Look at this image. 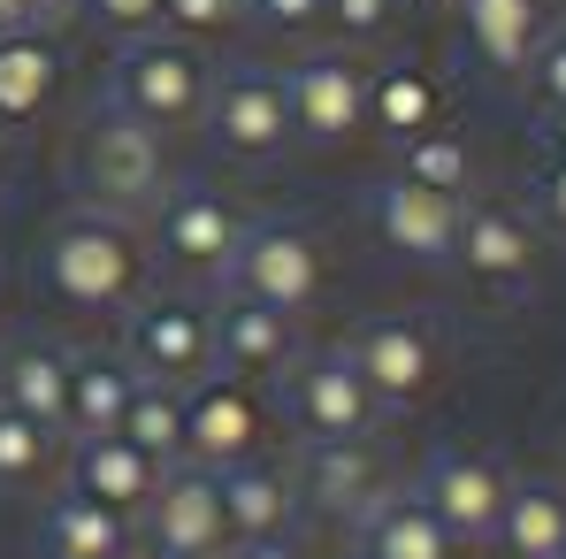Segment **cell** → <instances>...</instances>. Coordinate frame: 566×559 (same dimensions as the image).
<instances>
[{
  "instance_id": "cell-13",
  "label": "cell",
  "mask_w": 566,
  "mask_h": 559,
  "mask_svg": "<svg viewBox=\"0 0 566 559\" xmlns=\"http://www.w3.org/2000/svg\"><path fill=\"white\" fill-rule=\"evenodd\" d=\"M505 490H513V475L490 453H437V460L421 467V506L437 514V529L452 545H490L497 537Z\"/></svg>"
},
{
  "instance_id": "cell-18",
  "label": "cell",
  "mask_w": 566,
  "mask_h": 559,
  "mask_svg": "<svg viewBox=\"0 0 566 559\" xmlns=\"http://www.w3.org/2000/svg\"><path fill=\"white\" fill-rule=\"evenodd\" d=\"M161 475L169 467L154 460V453H138L123 429L115 437H70V490H85V498H99L107 514H146V498L161 490Z\"/></svg>"
},
{
  "instance_id": "cell-8",
  "label": "cell",
  "mask_w": 566,
  "mask_h": 559,
  "mask_svg": "<svg viewBox=\"0 0 566 559\" xmlns=\"http://www.w3.org/2000/svg\"><path fill=\"white\" fill-rule=\"evenodd\" d=\"M146 552L154 559H222L230 552V514H222V475L177 460L161 490L146 498Z\"/></svg>"
},
{
  "instance_id": "cell-16",
  "label": "cell",
  "mask_w": 566,
  "mask_h": 559,
  "mask_svg": "<svg viewBox=\"0 0 566 559\" xmlns=\"http://www.w3.org/2000/svg\"><path fill=\"white\" fill-rule=\"evenodd\" d=\"M460 207L468 199H444L429 185H406V177H382L368 191V222L390 253L406 261H452V230H460Z\"/></svg>"
},
{
  "instance_id": "cell-36",
  "label": "cell",
  "mask_w": 566,
  "mask_h": 559,
  "mask_svg": "<svg viewBox=\"0 0 566 559\" xmlns=\"http://www.w3.org/2000/svg\"><path fill=\"white\" fill-rule=\"evenodd\" d=\"M62 8L54 0H0V39H15V31H46Z\"/></svg>"
},
{
  "instance_id": "cell-7",
  "label": "cell",
  "mask_w": 566,
  "mask_h": 559,
  "mask_svg": "<svg viewBox=\"0 0 566 559\" xmlns=\"http://www.w3.org/2000/svg\"><path fill=\"white\" fill-rule=\"evenodd\" d=\"M230 291H245V299L298 322L322 299V238L306 222H283V215L276 222H245V246L230 261Z\"/></svg>"
},
{
  "instance_id": "cell-26",
  "label": "cell",
  "mask_w": 566,
  "mask_h": 559,
  "mask_svg": "<svg viewBox=\"0 0 566 559\" xmlns=\"http://www.w3.org/2000/svg\"><path fill=\"white\" fill-rule=\"evenodd\" d=\"M490 545L505 559H559L566 552V490L559 483H513Z\"/></svg>"
},
{
  "instance_id": "cell-31",
  "label": "cell",
  "mask_w": 566,
  "mask_h": 559,
  "mask_svg": "<svg viewBox=\"0 0 566 559\" xmlns=\"http://www.w3.org/2000/svg\"><path fill=\"white\" fill-rule=\"evenodd\" d=\"M161 31L185 46L230 39V31H245V0H161Z\"/></svg>"
},
{
  "instance_id": "cell-24",
  "label": "cell",
  "mask_w": 566,
  "mask_h": 559,
  "mask_svg": "<svg viewBox=\"0 0 566 559\" xmlns=\"http://www.w3.org/2000/svg\"><path fill=\"white\" fill-rule=\"evenodd\" d=\"M368 123H376L390 146L437 131V123H444V93H437V77H429L421 62H382V70H368Z\"/></svg>"
},
{
  "instance_id": "cell-43",
  "label": "cell",
  "mask_w": 566,
  "mask_h": 559,
  "mask_svg": "<svg viewBox=\"0 0 566 559\" xmlns=\"http://www.w3.org/2000/svg\"><path fill=\"white\" fill-rule=\"evenodd\" d=\"M559 559H566V552H559Z\"/></svg>"
},
{
  "instance_id": "cell-11",
  "label": "cell",
  "mask_w": 566,
  "mask_h": 559,
  "mask_svg": "<svg viewBox=\"0 0 566 559\" xmlns=\"http://www.w3.org/2000/svg\"><path fill=\"white\" fill-rule=\"evenodd\" d=\"M261 437H269V414H261L253 383L214 369L185 391V460L191 467L222 475V467H238V460H261Z\"/></svg>"
},
{
  "instance_id": "cell-32",
  "label": "cell",
  "mask_w": 566,
  "mask_h": 559,
  "mask_svg": "<svg viewBox=\"0 0 566 559\" xmlns=\"http://www.w3.org/2000/svg\"><path fill=\"white\" fill-rule=\"evenodd\" d=\"M521 85H528V100H536V115H559V107H566V23L544 31V46L528 54Z\"/></svg>"
},
{
  "instance_id": "cell-41",
  "label": "cell",
  "mask_w": 566,
  "mask_h": 559,
  "mask_svg": "<svg viewBox=\"0 0 566 559\" xmlns=\"http://www.w3.org/2000/svg\"><path fill=\"white\" fill-rule=\"evenodd\" d=\"M413 8H452V0H413Z\"/></svg>"
},
{
  "instance_id": "cell-28",
  "label": "cell",
  "mask_w": 566,
  "mask_h": 559,
  "mask_svg": "<svg viewBox=\"0 0 566 559\" xmlns=\"http://www.w3.org/2000/svg\"><path fill=\"white\" fill-rule=\"evenodd\" d=\"M390 177H406V185H429V191H444V199H468L474 191V146L460 138V131H421V138H406L398 146V169Z\"/></svg>"
},
{
  "instance_id": "cell-17",
  "label": "cell",
  "mask_w": 566,
  "mask_h": 559,
  "mask_svg": "<svg viewBox=\"0 0 566 559\" xmlns=\"http://www.w3.org/2000/svg\"><path fill=\"white\" fill-rule=\"evenodd\" d=\"M291 483H298V506H314V514H329V521H360L382 490H390V475H382L368 437H360V445H298Z\"/></svg>"
},
{
  "instance_id": "cell-19",
  "label": "cell",
  "mask_w": 566,
  "mask_h": 559,
  "mask_svg": "<svg viewBox=\"0 0 566 559\" xmlns=\"http://www.w3.org/2000/svg\"><path fill=\"white\" fill-rule=\"evenodd\" d=\"M452 8H460V31H468V54L490 77H521L528 54L552 31V0H452Z\"/></svg>"
},
{
  "instance_id": "cell-37",
  "label": "cell",
  "mask_w": 566,
  "mask_h": 559,
  "mask_svg": "<svg viewBox=\"0 0 566 559\" xmlns=\"http://www.w3.org/2000/svg\"><path fill=\"white\" fill-rule=\"evenodd\" d=\"M536 199H544V215L566 230V154H552V162L536 169Z\"/></svg>"
},
{
  "instance_id": "cell-10",
  "label": "cell",
  "mask_w": 566,
  "mask_h": 559,
  "mask_svg": "<svg viewBox=\"0 0 566 559\" xmlns=\"http://www.w3.org/2000/svg\"><path fill=\"white\" fill-rule=\"evenodd\" d=\"M123 361H130V375H146V383L191 391L199 375H214V322H207V307H191V299H146L130 314Z\"/></svg>"
},
{
  "instance_id": "cell-42",
  "label": "cell",
  "mask_w": 566,
  "mask_h": 559,
  "mask_svg": "<svg viewBox=\"0 0 566 559\" xmlns=\"http://www.w3.org/2000/svg\"><path fill=\"white\" fill-rule=\"evenodd\" d=\"M54 8H62V0H54Z\"/></svg>"
},
{
  "instance_id": "cell-1",
  "label": "cell",
  "mask_w": 566,
  "mask_h": 559,
  "mask_svg": "<svg viewBox=\"0 0 566 559\" xmlns=\"http://www.w3.org/2000/svg\"><path fill=\"white\" fill-rule=\"evenodd\" d=\"M39 283L70 314H123L146 291V238L115 207H70L39 238Z\"/></svg>"
},
{
  "instance_id": "cell-33",
  "label": "cell",
  "mask_w": 566,
  "mask_h": 559,
  "mask_svg": "<svg viewBox=\"0 0 566 559\" xmlns=\"http://www.w3.org/2000/svg\"><path fill=\"white\" fill-rule=\"evenodd\" d=\"M77 8H85V23H93V31L123 39V46L161 31V0H77Z\"/></svg>"
},
{
  "instance_id": "cell-23",
  "label": "cell",
  "mask_w": 566,
  "mask_h": 559,
  "mask_svg": "<svg viewBox=\"0 0 566 559\" xmlns=\"http://www.w3.org/2000/svg\"><path fill=\"white\" fill-rule=\"evenodd\" d=\"M54 85H62V46L46 31H15L0 39V123L23 131L54 107Z\"/></svg>"
},
{
  "instance_id": "cell-12",
  "label": "cell",
  "mask_w": 566,
  "mask_h": 559,
  "mask_svg": "<svg viewBox=\"0 0 566 559\" xmlns=\"http://www.w3.org/2000/svg\"><path fill=\"white\" fill-rule=\"evenodd\" d=\"M291 93V131L306 146H353L368 131V70L353 54H306L283 70Z\"/></svg>"
},
{
  "instance_id": "cell-9",
  "label": "cell",
  "mask_w": 566,
  "mask_h": 559,
  "mask_svg": "<svg viewBox=\"0 0 566 559\" xmlns=\"http://www.w3.org/2000/svg\"><path fill=\"white\" fill-rule=\"evenodd\" d=\"M345 353H353V369L368 375L382 414H390V406H421V398L437 391V375H444L437 330H429L421 314H376V322H360Z\"/></svg>"
},
{
  "instance_id": "cell-2",
  "label": "cell",
  "mask_w": 566,
  "mask_h": 559,
  "mask_svg": "<svg viewBox=\"0 0 566 559\" xmlns=\"http://www.w3.org/2000/svg\"><path fill=\"white\" fill-rule=\"evenodd\" d=\"M207 93H214V70H207V54L185 46V39H169V31H154V39H130L123 54H115V70H107V107H123L130 123H146V131H191L199 115H207Z\"/></svg>"
},
{
  "instance_id": "cell-30",
  "label": "cell",
  "mask_w": 566,
  "mask_h": 559,
  "mask_svg": "<svg viewBox=\"0 0 566 559\" xmlns=\"http://www.w3.org/2000/svg\"><path fill=\"white\" fill-rule=\"evenodd\" d=\"M54 445H62V429H46V422H31V414L0 406V490L46 483V467H54Z\"/></svg>"
},
{
  "instance_id": "cell-34",
  "label": "cell",
  "mask_w": 566,
  "mask_h": 559,
  "mask_svg": "<svg viewBox=\"0 0 566 559\" xmlns=\"http://www.w3.org/2000/svg\"><path fill=\"white\" fill-rule=\"evenodd\" d=\"M398 8H406V0H322V23H337L345 39L368 46V39H390V31H398Z\"/></svg>"
},
{
  "instance_id": "cell-4",
  "label": "cell",
  "mask_w": 566,
  "mask_h": 559,
  "mask_svg": "<svg viewBox=\"0 0 566 559\" xmlns=\"http://www.w3.org/2000/svg\"><path fill=\"white\" fill-rule=\"evenodd\" d=\"M245 207L230 199V191H207V185H177L154 199V253L169 261V269H185V277H214L230 283V261H238V246H245Z\"/></svg>"
},
{
  "instance_id": "cell-15",
  "label": "cell",
  "mask_w": 566,
  "mask_h": 559,
  "mask_svg": "<svg viewBox=\"0 0 566 559\" xmlns=\"http://www.w3.org/2000/svg\"><path fill=\"white\" fill-rule=\"evenodd\" d=\"M207 322H214V369L238 375V383H269V375H291L306 361L298 353V322L261 307V299H245V291L207 307Z\"/></svg>"
},
{
  "instance_id": "cell-14",
  "label": "cell",
  "mask_w": 566,
  "mask_h": 559,
  "mask_svg": "<svg viewBox=\"0 0 566 559\" xmlns=\"http://www.w3.org/2000/svg\"><path fill=\"white\" fill-rule=\"evenodd\" d=\"M452 269L474 277L482 291L536 283V230H528V215L505 207V199H468L460 207V230H452Z\"/></svg>"
},
{
  "instance_id": "cell-25",
  "label": "cell",
  "mask_w": 566,
  "mask_h": 559,
  "mask_svg": "<svg viewBox=\"0 0 566 559\" xmlns=\"http://www.w3.org/2000/svg\"><path fill=\"white\" fill-rule=\"evenodd\" d=\"M39 552L46 559H123L130 552V521L107 514L85 490H62V498L39 514Z\"/></svg>"
},
{
  "instance_id": "cell-20",
  "label": "cell",
  "mask_w": 566,
  "mask_h": 559,
  "mask_svg": "<svg viewBox=\"0 0 566 559\" xmlns=\"http://www.w3.org/2000/svg\"><path fill=\"white\" fill-rule=\"evenodd\" d=\"M222 514H230V545H261V537H298V483L276 460H238L222 467Z\"/></svg>"
},
{
  "instance_id": "cell-21",
  "label": "cell",
  "mask_w": 566,
  "mask_h": 559,
  "mask_svg": "<svg viewBox=\"0 0 566 559\" xmlns=\"http://www.w3.org/2000/svg\"><path fill=\"white\" fill-rule=\"evenodd\" d=\"M0 406L46 422V429H70V353L46 345V338H23L0 353Z\"/></svg>"
},
{
  "instance_id": "cell-40",
  "label": "cell",
  "mask_w": 566,
  "mask_h": 559,
  "mask_svg": "<svg viewBox=\"0 0 566 559\" xmlns=\"http://www.w3.org/2000/svg\"><path fill=\"white\" fill-rule=\"evenodd\" d=\"M8 162H15V131L0 123V177H8Z\"/></svg>"
},
{
  "instance_id": "cell-27",
  "label": "cell",
  "mask_w": 566,
  "mask_h": 559,
  "mask_svg": "<svg viewBox=\"0 0 566 559\" xmlns=\"http://www.w3.org/2000/svg\"><path fill=\"white\" fill-rule=\"evenodd\" d=\"M130 383L138 375L123 353H70V437H115Z\"/></svg>"
},
{
  "instance_id": "cell-5",
  "label": "cell",
  "mask_w": 566,
  "mask_h": 559,
  "mask_svg": "<svg viewBox=\"0 0 566 559\" xmlns=\"http://www.w3.org/2000/svg\"><path fill=\"white\" fill-rule=\"evenodd\" d=\"M85 185H93V207H115V215L154 207L169 191V138L99 100L93 131H85Z\"/></svg>"
},
{
  "instance_id": "cell-3",
  "label": "cell",
  "mask_w": 566,
  "mask_h": 559,
  "mask_svg": "<svg viewBox=\"0 0 566 559\" xmlns=\"http://www.w3.org/2000/svg\"><path fill=\"white\" fill-rule=\"evenodd\" d=\"M199 123H207V138H214L230 162H253V169H269V162H283V154L298 146L283 70H269V62H238V70H222Z\"/></svg>"
},
{
  "instance_id": "cell-39",
  "label": "cell",
  "mask_w": 566,
  "mask_h": 559,
  "mask_svg": "<svg viewBox=\"0 0 566 559\" xmlns=\"http://www.w3.org/2000/svg\"><path fill=\"white\" fill-rule=\"evenodd\" d=\"M544 138H552V154H566V107H559V115H544Z\"/></svg>"
},
{
  "instance_id": "cell-6",
  "label": "cell",
  "mask_w": 566,
  "mask_h": 559,
  "mask_svg": "<svg viewBox=\"0 0 566 559\" xmlns=\"http://www.w3.org/2000/svg\"><path fill=\"white\" fill-rule=\"evenodd\" d=\"M376 391H368V375L353 369V353L337 345V353H314V361H298V369L283 375V422L306 437V445H360L368 429H376Z\"/></svg>"
},
{
  "instance_id": "cell-22",
  "label": "cell",
  "mask_w": 566,
  "mask_h": 559,
  "mask_svg": "<svg viewBox=\"0 0 566 559\" xmlns=\"http://www.w3.org/2000/svg\"><path fill=\"white\" fill-rule=\"evenodd\" d=\"M353 529H360V559H452V537L437 529L421 490H382Z\"/></svg>"
},
{
  "instance_id": "cell-35",
  "label": "cell",
  "mask_w": 566,
  "mask_h": 559,
  "mask_svg": "<svg viewBox=\"0 0 566 559\" xmlns=\"http://www.w3.org/2000/svg\"><path fill=\"white\" fill-rule=\"evenodd\" d=\"M245 23L269 31V39H298L322 23V0H245Z\"/></svg>"
},
{
  "instance_id": "cell-29",
  "label": "cell",
  "mask_w": 566,
  "mask_h": 559,
  "mask_svg": "<svg viewBox=\"0 0 566 559\" xmlns=\"http://www.w3.org/2000/svg\"><path fill=\"white\" fill-rule=\"evenodd\" d=\"M123 437L138 445V453H154L161 467L185 460V391H169V383H130V406H123Z\"/></svg>"
},
{
  "instance_id": "cell-38",
  "label": "cell",
  "mask_w": 566,
  "mask_h": 559,
  "mask_svg": "<svg viewBox=\"0 0 566 559\" xmlns=\"http://www.w3.org/2000/svg\"><path fill=\"white\" fill-rule=\"evenodd\" d=\"M238 559H314L298 537H261V545H238Z\"/></svg>"
}]
</instances>
